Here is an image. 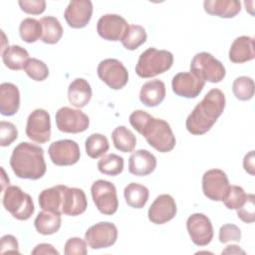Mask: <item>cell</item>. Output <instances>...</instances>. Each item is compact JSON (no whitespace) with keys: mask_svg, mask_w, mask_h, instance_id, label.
<instances>
[{"mask_svg":"<svg viewBox=\"0 0 255 255\" xmlns=\"http://www.w3.org/2000/svg\"><path fill=\"white\" fill-rule=\"evenodd\" d=\"M254 81L250 77H238L232 84V92L236 99L240 101L251 100L254 96Z\"/></svg>","mask_w":255,"mask_h":255,"instance_id":"obj_36","label":"cell"},{"mask_svg":"<svg viewBox=\"0 0 255 255\" xmlns=\"http://www.w3.org/2000/svg\"><path fill=\"white\" fill-rule=\"evenodd\" d=\"M1 56L5 66L13 71L24 69L27 61L30 59L27 50L18 45L7 46L6 49L1 52Z\"/></svg>","mask_w":255,"mask_h":255,"instance_id":"obj_28","label":"cell"},{"mask_svg":"<svg viewBox=\"0 0 255 255\" xmlns=\"http://www.w3.org/2000/svg\"><path fill=\"white\" fill-rule=\"evenodd\" d=\"M241 239V230L235 224H224L219 229V241L227 243L229 241L239 242Z\"/></svg>","mask_w":255,"mask_h":255,"instance_id":"obj_42","label":"cell"},{"mask_svg":"<svg viewBox=\"0 0 255 255\" xmlns=\"http://www.w3.org/2000/svg\"><path fill=\"white\" fill-rule=\"evenodd\" d=\"M18 4L22 11L31 15H40L46 9L44 0H20Z\"/></svg>","mask_w":255,"mask_h":255,"instance_id":"obj_43","label":"cell"},{"mask_svg":"<svg viewBox=\"0 0 255 255\" xmlns=\"http://www.w3.org/2000/svg\"><path fill=\"white\" fill-rule=\"evenodd\" d=\"M91 194L96 207L102 214L113 215L117 212L119 200L114 183L105 179H98L91 186Z\"/></svg>","mask_w":255,"mask_h":255,"instance_id":"obj_7","label":"cell"},{"mask_svg":"<svg viewBox=\"0 0 255 255\" xmlns=\"http://www.w3.org/2000/svg\"><path fill=\"white\" fill-rule=\"evenodd\" d=\"M27 136L38 143H45L51 138L50 114L43 109L34 110L27 119Z\"/></svg>","mask_w":255,"mask_h":255,"instance_id":"obj_10","label":"cell"},{"mask_svg":"<svg viewBox=\"0 0 255 255\" xmlns=\"http://www.w3.org/2000/svg\"><path fill=\"white\" fill-rule=\"evenodd\" d=\"M20 108V92L12 83L0 85V113L3 116H14Z\"/></svg>","mask_w":255,"mask_h":255,"instance_id":"obj_21","label":"cell"},{"mask_svg":"<svg viewBox=\"0 0 255 255\" xmlns=\"http://www.w3.org/2000/svg\"><path fill=\"white\" fill-rule=\"evenodd\" d=\"M112 139L115 147L122 152L132 151L136 144L135 135L124 126H119L113 130Z\"/></svg>","mask_w":255,"mask_h":255,"instance_id":"obj_31","label":"cell"},{"mask_svg":"<svg viewBox=\"0 0 255 255\" xmlns=\"http://www.w3.org/2000/svg\"><path fill=\"white\" fill-rule=\"evenodd\" d=\"M52 162L58 166H68L77 163L81 152L79 144L72 139H61L54 141L48 148Z\"/></svg>","mask_w":255,"mask_h":255,"instance_id":"obj_13","label":"cell"},{"mask_svg":"<svg viewBox=\"0 0 255 255\" xmlns=\"http://www.w3.org/2000/svg\"><path fill=\"white\" fill-rule=\"evenodd\" d=\"M190 72L204 82L210 83H219L226 75L223 64L207 52L197 53L192 58Z\"/></svg>","mask_w":255,"mask_h":255,"instance_id":"obj_6","label":"cell"},{"mask_svg":"<svg viewBox=\"0 0 255 255\" xmlns=\"http://www.w3.org/2000/svg\"><path fill=\"white\" fill-rule=\"evenodd\" d=\"M64 253L66 255H86L88 253L86 240L79 237H72L68 239L65 243Z\"/></svg>","mask_w":255,"mask_h":255,"instance_id":"obj_41","label":"cell"},{"mask_svg":"<svg viewBox=\"0 0 255 255\" xmlns=\"http://www.w3.org/2000/svg\"><path fill=\"white\" fill-rule=\"evenodd\" d=\"M156 167V157L146 149L133 151L128 158V171L136 176L150 174Z\"/></svg>","mask_w":255,"mask_h":255,"instance_id":"obj_20","label":"cell"},{"mask_svg":"<svg viewBox=\"0 0 255 255\" xmlns=\"http://www.w3.org/2000/svg\"><path fill=\"white\" fill-rule=\"evenodd\" d=\"M32 255H42V254H53L59 255V252L54 248L53 245L48 243H41L36 245V247L31 251Z\"/></svg>","mask_w":255,"mask_h":255,"instance_id":"obj_45","label":"cell"},{"mask_svg":"<svg viewBox=\"0 0 255 255\" xmlns=\"http://www.w3.org/2000/svg\"><path fill=\"white\" fill-rule=\"evenodd\" d=\"M146 38L147 35L142 26L129 25L121 42L127 50L132 51L141 46L146 41Z\"/></svg>","mask_w":255,"mask_h":255,"instance_id":"obj_34","label":"cell"},{"mask_svg":"<svg viewBox=\"0 0 255 255\" xmlns=\"http://www.w3.org/2000/svg\"><path fill=\"white\" fill-rule=\"evenodd\" d=\"M2 202L5 209L18 220H28L35 211L32 197L17 185L6 187Z\"/></svg>","mask_w":255,"mask_h":255,"instance_id":"obj_5","label":"cell"},{"mask_svg":"<svg viewBox=\"0 0 255 255\" xmlns=\"http://www.w3.org/2000/svg\"><path fill=\"white\" fill-rule=\"evenodd\" d=\"M62 223L61 213L43 210L38 213L34 220V226L38 233L42 235H51L56 233Z\"/></svg>","mask_w":255,"mask_h":255,"instance_id":"obj_27","label":"cell"},{"mask_svg":"<svg viewBox=\"0 0 255 255\" xmlns=\"http://www.w3.org/2000/svg\"><path fill=\"white\" fill-rule=\"evenodd\" d=\"M204 11L212 16L220 18H233L241 10V3L238 0H205Z\"/></svg>","mask_w":255,"mask_h":255,"instance_id":"obj_24","label":"cell"},{"mask_svg":"<svg viewBox=\"0 0 255 255\" xmlns=\"http://www.w3.org/2000/svg\"><path fill=\"white\" fill-rule=\"evenodd\" d=\"M88 207L87 196L83 189L77 187H66L63 194L61 212L69 216H78L86 211Z\"/></svg>","mask_w":255,"mask_h":255,"instance_id":"obj_19","label":"cell"},{"mask_svg":"<svg viewBox=\"0 0 255 255\" xmlns=\"http://www.w3.org/2000/svg\"><path fill=\"white\" fill-rule=\"evenodd\" d=\"M18 137V129L9 122H0V145L8 146Z\"/></svg>","mask_w":255,"mask_h":255,"instance_id":"obj_40","label":"cell"},{"mask_svg":"<svg viewBox=\"0 0 255 255\" xmlns=\"http://www.w3.org/2000/svg\"><path fill=\"white\" fill-rule=\"evenodd\" d=\"M10 166L19 178L39 179L44 176L47 169L44 149L28 141L20 142L12 151Z\"/></svg>","mask_w":255,"mask_h":255,"instance_id":"obj_2","label":"cell"},{"mask_svg":"<svg viewBox=\"0 0 255 255\" xmlns=\"http://www.w3.org/2000/svg\"><path fill=\"white\" fill-rule=\"evenodd\" d=\"M143 135L147 143L159 152L171 151L176 143L175 136L167 122L149 117L138 132Z\"/></svg>","mask_w":255,"mask_h":255,"instance_id":"obj_3","label":"cell"},{"mask_svg":"<svg viewBox=\"0 0 255 255\" xmlns=\"http://www.w3.org/2000/svg\"><path fill=\"white\" fill-rule=\"evenodd\" d=\"M124 196L128 206L139 209L146 204L149 196V191L147 187L142 184L130 182L125 187Z\"/></svg>","mask_w":255,"mask_h":255,"instance_id":"obj_29","label":"cell"},{"mask_svg":"<svg viewBox=\"0 0 255 255\" xmlns=\"http://www.w3.org/2000/svg\"><path fill=\"white\" fill-rule=\"evenodd\" d=\"M69 102L76 108L86 107L92 99L91 85L83 78L75 79L68 88Z\"/></svg>","mask_w":255,"mask_h":255,"instance_id":"obj_25","label":"cell"},{"mask_svg":"<svg viewBox=\"0 0 255 255\" xmlns=\"http://www.w3.org/2000/svg\"><path fill=\"white\" fill-rule=\"evenodd\" d=\"M237 216L245 223H253L255 220V195L247 194L244 203L237 209Z\"/></svg>","mask_w":255,"mask_h":255,"instance_id":"obj_39","label":"cell"},{"mask_svg":"<svg viewBox=\"0 0 255 255\" xmlns=\"http://www.w3.org/2000/svg\"><path fill=\"white\" fill-rule=\"evenodd\" d=\"M239 253L245 254V252L242 249H240L239 246L237 245H228L226 249L222 251V254H239Z\"/></svg>","mask_w":255,"mask_h":255,"instance_id":"obj_47","label":"cell"},{"mask_svg":"<svg viewBox=\"0 0 255 255\" xmlns=\"http://www.w3.org/2000/svg\"><path fill=\"white\" fill-rule=\"evenodd\" d=\"M165 93V85L162 81L150 80L142 85L139 92V100L146 107H156L164 100Z\"/></svg>","mask_w":255,"mask_h":255,"instance_id":"obj_23","label":"cell"},{"mask_svg":"<svg viewBox=\"0 0 255 255\" xmlns=\"http://www.w3.org/2000/svg\"><path fill=\"white\" fill-rule=\"evenodd\" d=\"M97 73L99 78L113 90L123 89L128 81L127 68L117 59H105L101 61Z\"/></svg>","mask_w":255,"mask_h":255,"instance_id":"obj_8","label":"cell"},{"mask_svg":"<svg viewBox=\"0 0 255 255\" xmlns=\"http://www.w3.org/2000/svg\"><path fill=\"white\" fill-rule=\"evenodd\" d=\"M246 193L241 186L229 185L228 191L223 198V203L228 209H238L246 199Z\"/></svg>","mask_w":255,"mask_h":255,"instance_id":"obj_38","label":"cell"},{"mask_svg":"<svg viewBox=\"0 0 255 255\" xmlns=\"http://www.w3.org/2000/svg\"><path fill=\"white\" fill-rule=\"evenodd\" d=\"M98 169L106 175H119L124 170V158L115 153L104 154L98 161Z\"/></svg>","mask_w":255,"mask_h":255,"instance_id":"obj_33","label":"cell"},{"mask_svg":"<svg viewBox=\"0 0 255 255\" xmlns=\"http://www.w3.org/2000/svg\"><path fill=\"white\" fill-rule=\"evenodd\" d=\"M42 25L41 40L46 44H56L63 36V27L59 20L54 16L43 17L40 20Z\"/></svg>","mask_w":255,"mask_h":255,"instance_id":"obj_30","label":"cell"},{"mask_svg":"<svg viewBox=\"0 0 255 255\" xmlns=\"http://www.w3.org/2000/svg\"><path fill=\"white\" fill-rule=\"evenodd\" d=\"M255 58L254 39L249 36L237 37L229 49V60L232 63L242 64Z\"/></svg>","mask_w":255,"mask_h":255,"instance_id":"obj_22","label":"cell"},{"mask_svg":"<svg viewBox=\"0 0 255 255\" xmlns=\"http://www.w3.org/2000/svg\"><path fill=\"white\" fill-rule=\"evenodd\" d=\"M225 105L224 93L219 89H211L188 115L186 129L194 135L206 133L224 112Z\"/></svg>","mask_w":255,"mask_h":255,"instance_id":"obj_1","label":"cell"},{"mask_svg":"<svg viewBox=\"0 0 255 255\" xmlns=\"http://www.w3.org/2000/svg\"><path fill=\"white\" fill-rule=\"evenodd\" d=\"M118 239V228L112 222H99L92 225L85 233V240L92 249L109 248Z\"/></svg>","mask_w":255,"mask_h":255,"instance_id":"obj_11","label":"cell"},{"mask_svg":"<svg viewBox=\"0 0 255 255\" xmlns=\"http://www.w3.org/2000/svg\"><path fill=\"white\" fill-rule=\"evenodd\" d=\"M229 185L228 177L221 169H209L202 175V191L210 200L222 201L228 191Z\"/></svg>","mask_w":255,"mask_h":255,"instance_id":"obj_12","label":"cell"},{"mask_svg":"<svg viewBox=\"0 0 255 255\" xmlns=\"http://www.w3.org/2000/svg\"><path fill=\"white\" fill-rule=\"evenodd\" d=\"M172 64V53L166 50L148 48L140 54L135 65V73L140 78H152L169 70Z\"/></svg>","mask_w":255,"mask_h":255,"instance_id":"obj_4","label":"cell"},{"mask_svg":"<svg viewBox=\"0 0 255 255\" xmlns=\"http://www.w3.org/2000/svg\"><path fill=\"white\" fill-rule=\"evenodd\" d=\"M204 86L205 82L191 72L178 73L171 81L173 93L187 99H193L199 96Z\"/></svg>","mask_w":255,"mask_h":255,"instance_id":"obj_16","label":"cell"},{"mask_svg":"<svg viewBox=\"0 0 255 255\" xmlns=\"http://www.w3.org/2000/svg\"><path fill=\"white\" fill-rule=\"evenodd\" d=\"M67 185L58 184L42 190L39 194V205L43 210L61 213L63 194Z\"/></svg>","mask_w":255,"mask_h":255,"instance_id":"obj_26","label":"cell"},{"mask_svg":"<svg viewBox=\"0 0 255 255\" xmlns=\"http://www.w3.org/2000/svg\"><path fill=\"white\" fill-rule=\"evenodd\" d=\"M86 152L91 158L103 156L110 148L108 138L102 133H92L85 141Z\"/></svg>","mask_w":255,"mask_h":255,"instance_id":"obj_32","label":"cell"},{"mask_svg":"<svg viewBox=\"0 0 255 255\" xmlns=\"http://www.w3.org/2000/svg\"><path fill=\"white\" fill-rule=\"evenodd\" d=\"M55 119L58 129L66 133L83 132L90 125L89 117L85 113L69 107L60 108L56 113Z\"/></svg>","mask_w":255,"mask_h":255,"instance_id":"obj_9","label":"cell"},{"mask_svg":"<svg viewBox=\"0 0 255 255\" xmlns=\"http://www.w3.org/2000/svg\"><path fill=\"white\" fill-rule=\"evenodd\" d=\"M128 24L124 17L118 14H105L97 24V32L105 40L108 41H122Z\"/></svg>","mask_w":255,"mask_h":255,"instance_id":"obj_15","label":"cell"},{"mask_svg":"<svg viewBox=\"0 0 255 255\" xmlns=\"http://www.w3.org/2000/svg\"><path fill=\"white\" fill-rule=\"evenodd\" d=\"M24 71L32 80L37 82H42L49 76L48 66L43 61L36 58H30L27 61Z\"/></svg>","mask_w":255,"mask_h":255,"instance_id":"obj_37","label":"cell"},{"mask_svg":"<svg viewBox=\"0 0 255 255\" xmlns=\"http://www.w3.org/2000/svg\"><path fill=\"white\" fill-rule=\"evenodd\" d=\"M42 25L34 18H25L19 26L21 39L26 43H35L42 37Z\"/></svg>","mask_w":255,"mask_h":255,"instance_id":"obj_35","label":"cell"},{"mask_svg":"<svg viewBox=\"0 0 255 255\" xmlns=\"http://www.w3.org/2000/svg\"><path fill=\"white\" fill-rule=\"evenodd\" d=\"M93 14V3L90 0H73L67 6L64 17L67 24L80 29L88 25Z\"/></svg>","mask_w":255,"mask_h":255,"instance_id":"obj_18","label":"cell"},{"mask_svg":"<svg viewBox=\"0 0 255 255\" xmlns=\"http://www.w3.org/2000/svg\"><path fill=\"white\" fill-rule=\"evenodd\" d=\"M0 253H20L19 244L15 236L6 234L1 237L0 241Z\"/></svg>","mask_w":255,"mask_h":255,"instance_id":"obj_44","label":"cell"},{"mask_svg":"<svg viewBox=\"0 0 255 255\" xmlns=\"http://www.w3.org/2000/svg\"><path fill=\"white\" fill-rule=\"evenodd\" d=\"M243 166L244 169L250 174V175H254V168H255V164H254V150L249 151L243 159Z\"/></svg>","mask_w":255,"mask_h":255,"instance_id":"obj_46","label":"cell"},{"mask_svg":"<svg viewBox=\"0 0 255 255\" xmlns=\"http://www.w3.org/2000/svg\"><path fill=\"white\" fill-rule=\"evenodd\" d=\"M186 229L191 241L197 246H206L213 238L211 221L203 213L191 214L186 220Z\"/></svg>","mask_w":255,"mask_h":255,"instance_id":"obj_14","label":"cell"},{"mask_svg":"<svg viewBox=\"0 0 255 255\" xmlns=\"http://www.w3.org/2000/svg\"><path fill=\"white\" fill-rule=\"evenodd\" d=\"M175 200L169 194L158 195L148 208L147 216L153 224H164L176 215Z\"/></svg>","mask_w":255,"mask_h":255,"instance_id":"obj_17","label":"cell"}]
</instances>
